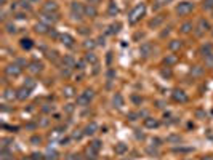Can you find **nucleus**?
I'll list each match as a JSON object with an SVG mask.
<instances>
[{"mask_svg": "<svg viewBox=\"0 0 213 160\" xmlns=\"http://www.w3.org/2000/svg\"><path fill=\"white\" fill-rule=\"evenodd\" d=\"M144 13H146V5L144 3L136 5V7L130 11V15H128V23L130 24H136L143 16H144Z\"/></svg>", "mask_w": 213, "mask_h": 160, "instance_id": "nucleus-1", "label": "nucleus"}, {"mask_svg": "<svg viewBox=\"0 0 213 160\" xmlns=\"http://www.w3.org/2000/svg\"><path fill=\"white\" fill-rule=\"evenodd\" d=\"M71 15L74 19H82L85 16V7L79 2H72L71 3Z\"/></svg>", "mask_w": 213, "mask_h": 160, "instance_id": "nucleus-2", "label": "nucleus"}, {"mask_svg": "<svg viewBox=\"0 0 213 160\" xmlns=\"http://www.w3.org/2000/svg\"><path fill=\"white\" fill-rule=\"evenodd\" d=\"M194 10V5L191 2H181L176 5V13L179 16H186V15H189L191 11Z\"/></svg>", "mask_w": 213, "mask_h": 160, "instance_id": "nucleus-3", "label": "nucleus"}, {"mask_svg": "<svg viewBox=\"0 0 213 160\" xmlns=\"http://www.w3.org/2000/svg\"><path fill=\"white\" fill-rule=\"evenodd\" d=\"M91 99H93V90H85L82 95H79L77 104L79 106H88Z\"/></svg>", "mask_w": 213, "mask_h": 160, "instance_id": "nucleus-4", "label": "nucleus"}, {"mask_svg": "<svg viewBox=\"0 0 213 160\" xmlns=\"http://www.w3.org/2000/svg\"><path fill=\"white\" fill-rule=\"evenodd\" d=\"M21 71H23V67L20 66V64H10L8 67H5V74H7L8 77H18L21 74Z\"/></svg>", "mask_w": 213, "mask_h": 160, "instance_id": "nucleus-5", "label": "nucleus"}, {"mask_svg": "<svg viewBox=\"0 0 213 160\" xmlns=\"http://www.w3.org/2000/svg\"><path fill=\"white\" fill-rule=\"evenodd\" d=\"M42 10L45 11V13H56V11H58V3L53 2V0H48V2L43 3Z\"/></svg>", "mask_w": 213, "mask_h": 160, "instance_id": "nucleus-6", "label": "nucleus"}, {"mask_svg": "<svg viewBox=\"0 0 213 160\" xmlns=\"http://www.w3.org/2000/svg\"><path fill=\"white\" fill-rule=\"evenodd\" d=\"M56 21H58V16H56V13H45L43 11L42 13V23H45V24H55Z\"/></svg>", "mask_w": 213, "mask_h": 160, "instance_id": "nucleus-7", "label": "nucleus"}, {"mask_svg": "<svg viewBox=\"0 0 213 160\" xmlns=\"http://www.w3.org/2000/svg\"><path fill=\"white\" fill-rule=\"evenodd\" d=\"M173 99L176 103H186L187 101V95L183 90H173Z\"/></svg>", "mask_w": 213, "mask_h": 160, "instance_id": "nucleus-8", "label": "nucleus"}, {"mask_svg": "<svg viewBox=\"0 0 213 160\" xmlns=\"http://www.w3.org/2000/svg\"><path fill=\"white\" fill-rule=\"evenodd\" d=\"M59 40H61V43L62 45H66V47H74V37L72 35H69V34H61L59 35Z\"/></svg>", "mask_w": 213, "mask_h": 160, "instance_id": "nucleus-9", "label": "nucleus"}, {"mask_svg": "<svg viewBox=\"0 0 213 160\" xmlns=\"http://www.w3.org/2000/svg\"><path fill=\"white\" fill-rule=\"evenodd\" d=\"M140 53H141V56H144V58H147V56H151V53H152V45L151 43H143L141 45V48H140Z\"/></svg>", "mask_w": 213, "mask_h": 160, "instance_id": "nucleus-10", "label": "nucleus"}, {"mask_svg": "<svg viewBox=\"0 0 213 160\" xmlns=\"http://www.w3.org/2000/svg\"><path fill=\"white\" fill-rule=\"evenodd\" d=\"M114 152L117 154V155H123V154L128 152V146L125 143H117L115 147H114Z\"/></svg>", "mask_w": 213, "mask_h": 160, "instance_id": "nucleus-11", "label": "nucleus"}, {"mask_svg": "<svg viewBox=\"0 0 213 160\" xmlns=\"http://www.w3.org/2000/svg\"><path fill=\"white\" fill-rule=\"evenodd\" d=\"M197 34L199 35H202L204 32H205V30H208L210 29V24H208V21H205V19H200L199 21V26H197Z\"/></svg>", "mask_w": 213, "mask_h": 160, "instance_id": "nucleus-12", "label": "nucleus"}, {"mask_svg": "<svg viewBox=\"0 0 213 160\" xmlns=\"http://www.w3.org/2000/svg\"><path fill=\"white\" fill-rule=\"evenodd\" d=\"M200 54H202L204 58H208L210 54H213V47L210 43H207L204 47H200Z\"/></svg>", "mask_w": 213, "mask_h": 160, "instance_id": "nucleus-13", "label": "nucleus"}, {"mask_svg": "<svg viewBox=\"0 0 213 160\" xmlns=\"http://www.w3.org/2000/svg\"><path fill=\"white\" fill-rule=\"evenodd\" d=\"M96 130H98V125L95 123V122H91V123H88V125L85 127L83 133L87 134V136H90V134H95V133H96Z\"/></svg>", "mask_w": 213, "mask_h": 160, "instance_id": "nucleus-14", "label": "nucleus"}, {"mask_svg": "<svg viewBox=\"0 0 213 160\" xmlns=\"http://www.w3.org/2000/svg\"><path fill=\"white\" fill-rule=\"evenodd\" d=\"M144 127L146 128H157L159 127V120L152 119V117H147V119H144Z\"/></svg>", "mask_w": 213, "mask_h": 160, "instance_id": "nucleus-15", "label": "nucleus"}, {"mask_svg": "<svg viewBox=\"0 0 213 160\" xmlns=\"http://www.w3.org/2000/svg\"><path fill=\"white\" fill-rule=\"evenodd\" d=\"M98 15V11L95 8V5H87L85 7V16H88V18H95Z\"/></svg>", "mask_w": 213, "mask_h": 160, "instance_id": "nucleus-16", "label": "nucleus"}, {"mask_svg": "<svg viewBox=\"0 0 213 160\" xmlns=\"http://www.w3.org/2000/svg\"><path fill=\"white\" fill-rule=\"evenodd\" d=\"M16 98H18V99H21V101H24L26 98H29V88H26V87L20 88V90H18V95H16Z\"/></svg>", "mask_w": 213, "mask_h": 160, "instance_id": "nucleus-17", "label": "nucleus"}, {"mask_svg": "<svg viewBox=\"0 0 213 160\" xmlns=\"http://www.w3.org/2000/svg\"><path fill=\"white\" fill-rule=\"evenodd\" d=\"M123 103H125V101H123L122 95H120V93H115L114 98H112V104H114L115 107H122V106H123Z\"/></svg>", "mask_w": 213, "mask_h": 160, "instance_id": "nucleus-18", "label": "nucleus"}, {"mask_svg": "<svg viewBox=\"0 0 213 160\" xmlns=\"http://www.w3.org/2000/svg\"><path fill=\"white\" fill-rule=\"evenodd\" d=\"M35 32L37 34H47L48 32V24H45V23H37L35 24Z\"/></svg>", "mask_w": 213, "mask_h": 160, "instance_id": "nucleus-19", "label": "nucleus"}, {"mask_svg": "<svg viewBox=\"0 0 213 160\" xmlns=\"http://www.w3.org/2000/svg\"><path fill=\"white\" fill-rule=\"evenodd\" d=\"M42 69H43V64L39 63V61H34V63H30V64H29V71H30V72H34V74H35V72H40Z\"/></svg>", "mask_w": 213, "mask_h": 160, "instance_id": "nucleus-20", "label": "nucleus"}, {"mask_svg": "<svg viewBox=\"0 0 213 160\" xmlns=\"http://www.w3.org/2000/svg\"><path fill=\"white\" fill-rule=\"evenodd\" d=\"M178 61V58L175 56V54H167V58L164 59V63L167 64V67H170V66H173L175 63Z\"/></svg>", "mask_w": 213, "mask_h": 160, "instance_id": "nucleus-21", "label": "nucleus"}, {"mask_svg": "<svg viewBox=\"0 0 213 160\" xmlns=\"http://www.w3.org/2000/svg\"><path fill=\"white\" fill-rule=\"evenodd\" d=\"M62 64H64L66 67H71V69H72V67L76 66V61H74L72 56H64V58H62Z\"/></svg>", "mask_w": 213, "mask_h": 160, "instance_id": "nucleus-22", "label": "nucleus"}, {"mask_svg": "<svg viewBox=\"0 0 213 160\" xmlns=\"http://www.w3.org/2000/svg\"><path fill=\"white\" fill-rule=\"evenodd\" d=\"M99 149H101V141L95 139V141H93V143L90 144V151L96 154V152H99Z\"/></svg>", "mask_w": 213, "mask_h": 160, "instance_id": "nucleus-23", "label": "nucleus"}, {"mask_svg": "<svg viewBox=\"0 0 213 160\" xmlns=\"http://www.w3.org/2000/svg\"><path fill=\"white\" fill-rule=\"evenodd\" d=\"M62 95H64L66 98H72L74 95H76V90H74V87H64V90H62Z\"/></svg>", "mask_w": 213, "mask_h": 160, "instance_id": "nucleus-24", "label": "nucleus"}, {"mask_svg": "<svg viewBox=\"0 0 213 160\" xmlns=\"http://www.w3.org/2000/svg\"><path fill=\"white\" fill-rule=\"evenodd\" d=\"M108 13H109L111 16H117V13H119V8H117V5H115L114 2H111V3H109Z\"/></svg>", "mask_w": 213, "mask_h": 160, "instance_id": "nucleus-25", "label": "nucleus"}, {"mask_svg": "<svg viewBox=\"0 0 213 160\" xmlns=\"http://www.w3.org/2000/svg\"><path fill=\"white\" fill-rule=\"evenodd\" d=\"M21 47L24 48V50H30V48L34 47V43H32V40H30V39H23L21 40Z\"/></svg>", "mask_w": 213, "mask_h": 160, "instance_id": "nucleus-26", "label": "nucleus"}, {"mask_svg": "<svg viewBox=\"0 0 213 160\" xmlns=\"http://www.w3.org/2000/svg\"><path fill=\"white\" fill-rule=\"evenodd\" d=\"M192 23H184V24H181V32L183 34H189L191 30H192Z\"/></svg>", "mask_w": 213, "mask_h": 160, "instance_id": "nucleus-27", "label": "nucleus"}, {"mask_svg": "<svg viewBox=\"0 0 213 160\" xmlns=\"http://www.w3.org/2000/svg\"><path fill=\"white\" fill-rule=\"evenodd\" d=\"M120 23H114V24H111V26H109V30H108V32L109 34H117L119 32V30H120Z\"/></svg>", "mask_w": 213, "mask_h": 160, "instance_id": "nucleus-28", "label": "nucleus"}, {"mask_svg": "<svg viewBox=\"0 0 213 160\" xmlns=\"http://www.w3.org/2000/svg\"><path fill=\"white\" fill-rule=\"evenodd\" d=\"M168 48H170L172 51L179 50V48H181V42H179V40H172V42H170V45H168Z\"/></svg>", "mask_w": 213, "mask_h": 160, "instance_id": "nucleus-29", "label": "nucleus"}, {"mask_svg": "<svg viewBox=\"0 0 213 160\" xmlns=\"http://www.w3.org/2000/svg\"><path fill=\"white\" fill-rule=\"evenodd\" d=\"M162 21H164V18L159 16V18H155V19H152L151 23H149V26H151V27H157L159 24H162Z\"/></svg>", "mask_w": 213, "mask_h": 160, "instance_id": "nucleus-30", "label": "nucleus"}, {"mask_svg": "<svg viewBox=\"0 0 213 160\" xmlns=\"http://www.w3.org/2000/svg\"><path fill=\"white\" fill-rule=\"evenodd\" d=\"M11 158V152L8 149H2V160H10Z\"/></svg>", "mask_w": 213, "mask_h": 160, "instance_id": "nucleus-31", "label": "nucleus"}, {"mask_svg": "<svg viewBox=\"0 0 213 160\" xmlns=\"http://www.w3.org/2000/svg\"><path fill=\"white\" fill-rule=\"evenodd\" d=\"M24 87L30 90V88H34V87H35V82H34L32 78H26V82H24Z\"/></svg>", "mask_w": 213, "mask_h": 160, "instance_id": "nucleus-32", "label": "nucleus"}, {"mask_svg": "<svg viewBox=\"0 0 213 160\" xmlns=\"http://www.w3.org/2000/svg\"><path fill=\"white\" fill-rule=\"evenodd\" d=\"M204 72V69L200 66H196V67H192V71H191V74L192 75H200V74Z\"/></svg>", "mask_w": 213, "mask_h": 160, "instance_id": "nucleus-33", "label": "nucleus"}, {"mask_svg": "<svg viewBox=\"0 0 213 160\" xmlns=\"http://www.w3.org/2000/svg\"><path fill=\"white\" fill-rule=\"evenodd\" d=\"M5 29H7L8 34H15V32H16V26H15V24H10V23L5 26Z\"/></svg>", "mask_w": 213, "mask_h": 160, "instance_id": "nucleus-34", "label": "nucleus"}, {"mask_svg": "<svg viewBox=\"0 0 213 160\" xmlns=\"http://www.w3.org/2000/svg\"><path fill=\"white\" fill-rule=\"evenodd\" d=\"M3 96H5V99H13L16 95H15V91H11V90H5V95Z\"/></svg>", "mask_w": 213, "mask_h": 160, "instance_id": "nucleus-35", "label": "nucleus"}, {"mask_svg": "<svg viewBox=\"0 0 213 160\" xmlns=\"http://www.w3.org/2000/svg\"><path fill=\"white\" fill-rule=\"evenodd\" d=\"M85 59L88 61V63H96V56H95V53H87Z\"/></svg>", "mask_w": 213, "mask_h": 160, "instance_id": "nucleus-36", "label": "nucleus"}, {"mask_svg": "<svg viewBox=\"0 0 213 160\" xmlns=\"http://www.w3.org/2000/svg\"><path fill=\"white\" fill-rule=\"evenodd\" d=\"M204 8L211 10L213 8V0H204Z\"/></svg>", "mask_w": 213, "mask_h": 160, "instance_id": "nucleus-37", "label": "nucleus"}, {"mask_svg": "<svg viewBox=\"0 0 213 160\" xmlns=\"http://www.w3.org/2000/svg\"><path fill=\"white\" fill-rule=\"evenodd\" d=\"M83 47L88 50V48H95V40H87L85 43H83Z\"/></svg>", "mask_w": 213, "mask_h": 160, "instance_id": "nucleus-38", "label": "nucleus"}, {"mask_svg": "<svg viewBox=\"0 0 213 160\" xmlns=\"http://www.w3.org/2000/svg\"><path fill=\"white\" fill-rule=\"evenodd\" d=\"M40 136H32V138H30V143H32V144H40Z\"/></svg>", "mask_w": 213, "mask_h": 160, "instance_id": "nucleus-39", "label": "nucleus"}, {"mask_svg": "<svg viewBox=\"0 0 213 160\" xmlns=\"http://www.w3.org/2000/svg\"><path fill=\"white\" fill-rule=\"evenodd\" d=\"M83 134H85V133H74V134H72V138H74V139H80V138L83 136Z\"/></svg>", "mask_w": 213, "mask_h": 160, "instance_id": "nucleus-40", "label": "nucleus"}, {"mask_svg": "<svg viewBox=\"0 0 213 160\" xmlns=\"http://www.w3.org/2000/svg\"><path fill=\"white\" fill-rule=\"evenodd\" d=\"M72 110H74V106H72V104H67V106H66V112H69V114H71Z\"/></svg>", "mask_w": 213, "mask_h": 160, "instance_id": "nucleus-41", "label": "nucleus"}, {"mask_svg": "<svg viewBox=\"0 0 213 160\" xmlns=\"http://www.w3.org/2000/svg\"><path fill=\"white\" fill-rule=\"evenodd\" d=\"M32 160H42L40 154H32Z\"/></svg>", "mask_w": 213, "mask_h": 160, "instance_id": "nucleus-42", "label": "nucleus"}, {"mask_svg": "<svg viewBox=\"0 0 213 160\" xmlns=\"http://www.w3.org/2000/svg\"><path fill=\"white\" fill-rule=\"evenodd\" d=\"M50 110H51V112H53V106H51V107H50V106H48V104H47V106H45V107H43V112H50Z\"/></svg>", "mask_w": 213, "mask_h": 160, "instance_id": "nucleus-43", "label": "nucleus"}, {"mask_svg": "<svg viewBox=\"0 0 213 160\" xmlns=\"http://www.w3.org/2000/svg\"><path fill=\"white\" fill-rule=\"evenodd\" d=\"M87 2H88L90 5H98L99 2H101V0H87Z\"/></svg>", "mask_w": 213, "mask_h": 160, "instance_id": "nucleus-44", "label": "nucleus"}, {"mask_svg": "<svg viewBox=\"0 0 213 160\" xmlns=\"http://www.w3.org/2000/svg\"><path fill=\"white\" fill-rule=\"evenodd\" d=\"M162 75H164V77H170L172 72H170V71H162Z\"/></svg>", "mask_w": 213, "mask_h": 160, "instance_id": "nucleus-45", "label": "nucleus"}, {"mask_svg": "<svg viewBox=\"0 0 213 160\" xmlns=\"http://www.w3.org/2000/svg\"><path fill=\"white\" fill-rule=\"evenodd\" d=\"M159 143H160V139H157V138H155V139H152V146H160Z\"/></svg>", "mask_w": 213, "mask_h": 160, "instance_id": "nucleus-46", "label": "nucleus"}, {"mask_svg": "<svg viewBox=\"0 0 213 160\" xmlns=\"http://www.w3.org/2000/svg\"><path fill=\"white\" fill-rule=\"evenodd\" d=\"M181 138L179 136H170V138H168V141H179Z\"/></svg>", "mask_w": 213, "mask_h": 160, "instance_id": "nucleus-47", "label": "nucleus"}, {"mask_svg": "<svg viewBox=\"0 0 213 160\" xmlns=\"http://www.w3.org/2000/svg\"><path fill=\"white\" fill-rule=\"evenodd\" d=\"M16 18H18V19H24L26 16H24V13H18V15H16Z\"/></svg>", "mask_w": 213, "mask_h": 160, "instance_id": "nucleus-48", "label": "nucleus"}, {"mask_svg": "<svg viewBox=\"0 0 213 160\" xmlns=\"http://www.w3.org/2000/svg\"><path fill=\"white\" fill-rule=\"evenodd\" d=\"M69 160H79V155H76V154H72V155H71V158H69Z\"/></svg>", "mask_w": 213, "mask_h": 160, "instance_id": "nucleus-49", "label": "nucleus"}, {"mask_svg": "<svg viewBox=\"0 0 213 160\" xmlns=\"http://www.w3.org/2000/svg\"><path fill=\"white\" fill-rule=\"evenodd\" d=\"M85 160H96V158H95V157H87Z\"/></svg>", "mask_w": 213, "mask_h": 160, "instance_id": "nucleus-50", "label": "nucleus"}, {"mask_svg": "<svg viewBox=\"0 0 213 160\" xmlns=\"http://www.w3.org/2000/svg\"><path fill=\"white\" fill-rule=\"evenodd\" d=\"M5 2H7V0H0V3H2V5H5Z\"/></svg>", "mask_w": 213, "mask_h": 160, "instance_id": "nucleus-51", "label": "nucleus"}, {"mask_svg": "<svg viewBox=\"0 0 213 160\" xmlns=\"http://www.w3.org/2000/svg\"><path fill=\"white\" fill-rule=\"evenodd\" d=\"M122 160H128V158H122Z\"/></svg>", "mask_w": 213, "mask_h": 160, "instance_id": "nucleus-52", "label": "nucleus"}, {"mask_svg": "<svg viewBox=\"0 0 213 160\" xmlns=\"http://www.w3.org/2000/svg\"><path fill=\"white\" fill-rule=\"evenodd\" d=\"M104 160H109V158H104Z\"/></svg>", "mask_w": 213, "mask_h": 160, "instance_id": "nucleus-53", "label": "nucleus"}, {"mask_svg": "<svg viewBox=\"0 0 213 160\" xmlns=\"http://www.w3.org/2000/svg\"><path fill=\"white\" fill-rule=\"evenodd\" d=\"M211 34H213V32H211Z\"/></svg>", "mask_w": 213, "mask_h": 160, "instance_id": "nucleus-54", "label": "nucleus"}]
</instances>
